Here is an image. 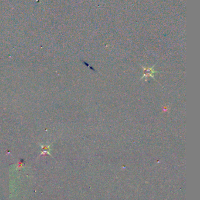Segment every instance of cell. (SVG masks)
I'll use <instances>...</instances> for the list:
<instances>
[{
  "mask_svg": "<svg viewBox=\"0 0 200 200\" xmlns=\"http://www.w3.org/2000/svg\"><path fill=\"white\" fill-rule=\"evenodd\" d=\"M41 146H42V154H45V153H48V154H50L49 153V151L50 150V146L41 145Z\"/></svg>",
  "mask_w": 200,
  "mask_h": 200,
  "instance_id": "2",
  "label": "cell"
},
{
  "mask_svg": "<svg viewBox=\"0 0 200 200\" xmlns=\"http://www.w3.org/2000/svg\"><path fill=\"white\" fill-rule=\"evenodd\" d=\"M143 75L142 79H143V78L147 77L148 76H151V77L153 78L154 75H153V74L155 73H157V71H154V66L152 67H150V68H143Z\"/></svg>",
  "mask_w": 200,
  "mask_h": 200,
  "instance_id": "1",
  "label": "cell"
}]
</instances>
